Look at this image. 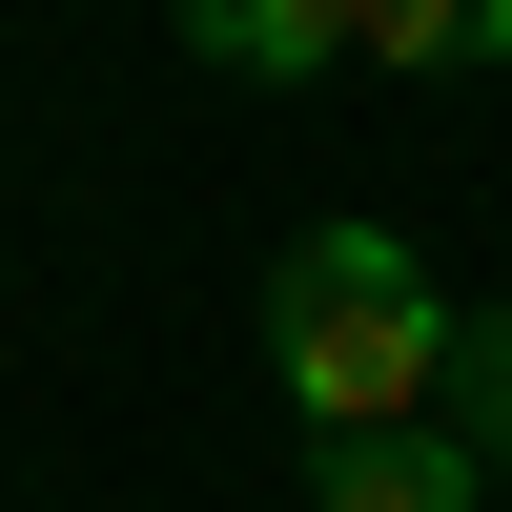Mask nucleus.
I'll return each instance as SVG.
<instances>
[{
	"label": "nucleus",
	"instance_id": "obj_2",
	"mask_svg": "<svg viewBox=\"0 0 512 512\" xmlns=\"http://www.w3.org/2000/svg\"><path fill=\"white\" fill-rule=\"evenodd\" d=\"M205 62H226V82H328V62H349V0H205Z\"/></svg>",
	"mask_w": 512,
	"mask_h": 512
},
{
	"label": "nucleus",
	"instance_id": "obj_3",
	"mask_svg": "<svg viewBox=\"0 0 512 512\" xmlns=\"http://www.w3.org/2000/svg\"><path fill=\"white\" fill-rule=\"evenodd\" d=\"M308 512H492V492H472V451H451V431H369V451H328Z\"/></svg>",
	"mask_w": 512,
	"mask_h": 512
},
{
	"label": "nucleus",
	"instance_id": "obj_1",
	"mask_svg": "<svg viewBox=\"0 0 512 512\" xmlns=\"http://www.w3.org/2000/svg\"><path fill=\"white\" fill-rule=\"evenodd\" d=\"M267 328H287V390L328 410V451H369V431H431V369L472 349L390 226H308V246H287V287H267Z\"/></svg>",
	"mask_w": 512,
	"mask_h": 512
},
{
	"label": "nucleus",
	"instance_id": "obj_4",
	"mask_svg": "<svg viewBox=\"0 0 512 512\" xmlns=\"http://www.w3.org/2000/svg\"><path fill=\"white\" fill-rule=\"evenodd\" d=\"M472 451H512V308L472 328Z\"/></svg>",
	"mask_w": 512,
	"mask_h": 512
}]
</instances>
